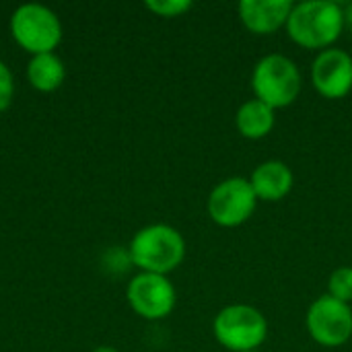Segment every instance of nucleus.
Returning a JSON list of instances; mask_svg holds the SVG:
<instances>
[{"instance_id":"obj_2","label":"nucleus","mask_w":352,"mask_h":352,"mask_svg":"<svg viewBox=\"0 0 352 352\" xmlns=\"http://www.w3.org/2000/svg\"><path fill=\"white\" fill-rule=\"evenodd\" d=\"M128 256L132 266L140 272L167 276L182 266L186 258V239L175 227L153 223L134 233Z\"/></svg>"},{"instance_id":"obj_11","label":"nucleus","mask_w":352,"mask_h":352,"mask_svg":"<svg viewBox=\"0 0 352 352\" xmlns=\"http://www.w3.org/2000/svg\"><path fill=\"white\" fill-rule=\"evenodd\" d=\"M250 184L254 188V194L258 196V200L262 202H280L285 200L295 184V175L291 171V167L280 161V159H270L260 163L252 175H250Z\"/></svg>"},{"instance_id":"obj_15","label":"nucleus","mask_w":352,"mask_h":352,"mask_svg":"<svg viewBox=\"0 0 352 352\" xmlns=\"http://www.w3.org/2000/svg\"><path fill=\"white\" fill-rule=\"evenodd\" d=\"M192 6L194 4L190 0H146L144 2V8L161 19H177L190 12Z\"/></svg>"},{"instance_id":"obj_13","label":"nucleus","mask_w":352,"mask_h":352,"mask_svg":"<svg viewBox=\"0 0 352 352\" xmlns=\"http://www.w3.org/2000/svg\"><path fill=\"white\" fill-rule=\"evenodd\" d=\"M274 124H276L274 109L270 105L262 103L260 99H250V101L241 103L235 113L237 132L248 140L266 138L274 130Z\"/></svg>"},{"instance_id":"obj_9","label":"nucleus","mask_w":352,"mask_h":352,"mask_svg":"<svg viewBox=\"0 0 352 352\" xmlns=\"http://www.w3.org/2000/svg\"><path fill=\"white\" fill-rule=\"evenodd\" d=\"M311 85L326 99H342L352 91V56L328 47L311 62Z\"/></svg>"},{"instance_id":"obj_7","label":"nucleus","mask_w":352,"mask_h":352,"mask_svg":"<svg viewBox=\"0 0 352 352\" xmlns=\"http://www.w3.org/2000/svg\"><path fill=\"white\" fill-rule=\"evenodd\" d=\"M309 336L324 349L344 346L352 338V309L328 293L318 297L305 316Z\"/></svg>"},{"instance_id":"obj_16","label":"nucleus","mask_w":352,"mask_h":352,"mask_svg":"<svg viewBox=\"0 0 352 352\" xmlns=\"http://www.w3.org/2000/svg\"><path fill=\"white\" fill-rule=\"evenodd\" d=\"M14 99V78L10 68L0 60V113L10 107Z\"/></svg>"},{"instance_id":"obj_3","label":"nucleus","mask_w":352,"mask_h":352,"mask_svg":"<svg viewBox=\"0 0 352 352\" xmlns=\"http://www.w3.org/2000/svg\"><path fill=\"white\" fill-rule=\"evenodd\" d=\"M303 78L299 66L285 54H268L254 66L252 89L256 99L274 111L293 105L301 95Z\"/></svg>"},{"instance_id":"obj_18","label":"nucleus","mask_w":352,"mask_h":352,"mask_svg":"<svg viewBox=\"0 0 352 352\" xmlns=\"http://www.w3.org/2000/svg\"><path fill=\"white\" fill-rule=\"evenodd\" d=\"M91 352H120L118 349H113V346H107V344H103V346H97V349H93Z\"/></svg>"},{"instance_id":"obj_4","label":"nucleus","mask_w":352,"mask_h":352,"mask_svg":"<svg viewBox=\"0 0 352 352\" xmlns=\"http://www.w3.org/2000/svg\"><path fill=\"white\" fill-rule=\"evenodd\" d=\"M10 35L21 50L31 56L54 54L60 45L64 29L60 16L37 2L21 4L10 14Z\"/></svg>"},{"instance_id":"obj_17","label":"nucleus","mask_w":352,"mask_h":352,"mask_svg":"<svg viewBox=\"0 0 352 352\" xmlns=\"http://www.w3.org/2000/svg\"><path fill=\"white\" fill-rule=\"evenodd\" d=\"M342 8H344V23H346L349 27H352V4L342 6Z\"/></svg>"},{"instance_id":"obj_14","label":"nucleus","mask_w":352,"mask_h":352,"mask_svg":"<svg viewBox=\"0 0 352 352\" xmlns=\"http://www.w3.org/2000/svg\"><path fill=\"white\" fill-rule=\"evenodd\" d=\"M328 295L342 301L352 303V268L351 266H340L336 268L330 278H328Z\"/></svg>"},{"instance_id":"obj_10","label":"nucleus","mask_w":352,"mask_h":352,"mask_svg":"<svg viewBox=\"0 0 352 352\" xmlns=\"http://www.w3.org/2000/svg\"><path fill=\"white\" fill-rule=\"evenodd\" d=\"M291 0H241L237 6L243 27L254 35H272L287 27Z\"/></svg>"},{"instance_id":"obj_12","label":"nucleus","mask_w":352,"mask_h":352,"mask_svg":"<svg viewBox=\"0 0 352 352\" xmlns=\"http://www.w3.org/2000/svg\"><path fill=\"white\" fill-rule=\"evenodd\" d=\"M27 82L39 93H54L62 87L66 78V64L64 60L54 54H37L31 56L27 62Z\"/></svg>"},{"instance_id":"obj_19","label":"nucleus","mask_w":352,"mask_h":352,"mask_svg":"<svg viewBox=\"0 0 352 352\" xmlns=\"http://www.w3.org/2000/svg\"><path fill=\"white\" fill-rule=\"evenodd\" d=\"M245 352H260V351H245Z\"/></svg>"},{"instance_id":"obj_6","label":"nucleus","mask_w":352,"mask_h":352,"mask_svg":"<svg viewBox=\"0 0 352 352\" xmlns=\"http://www.w3.org/2000/svg\"><path fill=\"white\" fill-rule=\"evenodd\" d=\"M258 196L250 179L245 177H227L219 182L206 200V210L210 219L225 229H233L252 219L258 206Z\"/></svg>"},{"instance_id":"obj_8","label":"nucleus","mask_w":352,"mask_h":352,"mask_svg":"<svg viewBox=\"0 0 352 352\" xmlns=\"http://www.w3.org/2000/svg\"><path fill=\"white\" fill-rule=\"evenodd\" d=\"M126 299L138 318L146 322H159L173 314L177 293L167 276L138 272L126 287Z\"/></svg>"},{"instance_id":"obj_1","label":"nucleus","mask_w":352,"mask_h":352,"mask_svg":"<svg viewBox=\"0 0 352 352\" xmlns=\"http://www.w3.org/2000/svg\"><path fill=\"white\" fill-rule=\"evenodd\" d=\"M344 27V8L332 0H307L293 4L287 21L289 37L297 45L318 52L334 47Z\"/></svg>"},{"instance_id":"obj_5","label":"nucleus","mask_w":352,"mask_h":352,"mask_svg":"<svg viewBox=\"0 0 352 352\" xmlns=\"http://www.w3.org/2000/svg\"><path fill=\"white\" fill-rule=\"evenodd\" d=\"M212 334L227 351H258L268 338V320L254 305L233 303L217 314Z\"/></svg>"}]
</instances>
